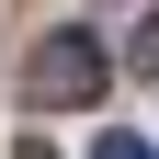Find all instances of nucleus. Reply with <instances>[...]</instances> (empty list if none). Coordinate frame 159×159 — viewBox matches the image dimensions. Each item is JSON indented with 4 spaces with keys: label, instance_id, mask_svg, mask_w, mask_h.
Masks as SVG:
<instances>
[{
    "label": "nucleus",
    "instance_id": "1",
    "mask_svg": "<svg viewBox=\"0 0 159 159\" xmlns=\"http://www.w3.org/2000/svg\"><path fill=\"white\" fill-rule=\"evenodd\" d=\"M34 102L46 114H91L102 102V46H91V34H46V46H34Z\"/></svg>",
    "mask_w": 159,
    "mask_h": 159
},
{
    "label": "nucleus",
    "instance_id": "2",
    "mask_svg": "<svg viewBox=\"0 0 159 159\" xmlns=\"http://www.w3.org/2000/svg\"><path fill=\"white\" fill-rule=\"evenodd\" d=\"M125 68H136V80H159V23H136V34H125Z\"/></svg>",
    "mask_w": 159,
    "mask_h": 159
},
{
    "label": "nucleus",
    "instance_id": "3",
    "mask_svg": "<svg viewBox=\"0 0 159 159\" xmlns=\"http://www.w3.org/2000/svg\"><path fill=\"white\" fill-rule=\"evenodd\" d=\"M91 159H159V148H148V136H125V125H114V136H91Z\"/></svg>",
    "mask_w": 159,
    "mask_h": 159
},
{
    "label": "nucleus",
    "instance_id": "4",
    "mask_svg": "<svg viewBox=\"0 0 159 159\" xmlns=\"http://www.w3.org/2000/svg\"><path fill=\"white\" fill-rule=\"evenodd\" d=\"M23 159H46V136H34V148H23Z\"/></svg>",
    "mask_w": 159,
    "mask_h": 159
}]
</instances>
